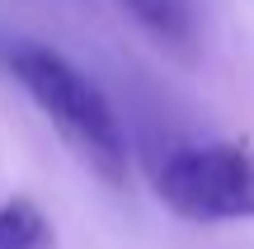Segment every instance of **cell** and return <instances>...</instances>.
Returning <instances> with one entry per match:
<instances>
[{
	"label": "cell",
	"instance_id": "cell-2",
	"mask_svg": "<svg viewBox=\"0 0 254 249\" xmlns=\"http://www.w3.org/2000/svg\"><path fill=\"white\" fill-rule=\"evenodd\" d=\"M155 193L184 221H245L254 216V150L240 141L179 146L165 155Z\"/></svg>",
	"mask_w": 254,
	"mask_h": 249
},
{
	"label": "cell",
	"instance_id": "cell-3",
	"mask_svg": "<svg viewBox=\"0 0 254 249\" xmlns=\"http://www.w3.org/2000/svg\"><path fill=\"white\" fill-rule=\"evenodd\" d=\"M160 47L189 56L193 52V5L189 0H118Z\"/></svg>",
	"mask_w": 254,
	"mask_h": 249
},
{
	"label": "cell",
	"instance_id": "cell-4",
	"mask_svg": "<svg viewBox=\"0 0 254 249\" xmlns=\"http://www.w3.org/2000/svg\"><path fill=\"white\" fill-rule=\"evenodd\" d=\"M52 221L38 212V202L28 198H9L0 207V249H52Z\"/></svg>",
	"mask_w": 254,
	"mask_h": 249
},
{
	"label": "cell",
	"instance_id": "cell-1",
	"mask_svg": "<svg viewBox=\"0 0 254 249\" xmlns=\"http://www.w3.org/2000/svg\"><path fill=\"white\" fill-rule=\"evenodd\" d=\"M9 71L28 90V99L57 122L66 141L80 150V160L104 179V184H123L127 179V137L118 127V113L104 99V90L85 71H75L62 52L52 47L24 43L9 52Z\"/></svg>",
	"mask_w": 254,
	"mask_h": 249
}]
</instances>
